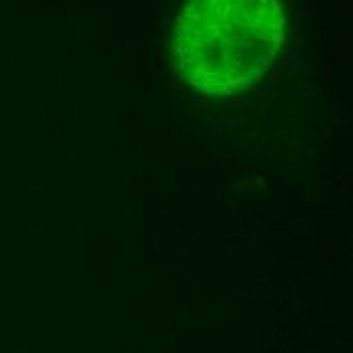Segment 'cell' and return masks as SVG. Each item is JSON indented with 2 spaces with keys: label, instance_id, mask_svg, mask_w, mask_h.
<instances>
[{
  "label": "cell",
  "instance_id": "1",
  "mask_svg": "<svg viewBox=\"0 0 353 353\" xmlns=\"http://www.w3.org/2000/svg\"><path fill=\"white\" fill-rule=\"evenodd\" d=\"M279 0H189L173 31V59L187 83L228 96L260 79L281 49Z\"/></svg>",
  "mask_w": 353,
  "mask_h": 353
}]
</instances>
